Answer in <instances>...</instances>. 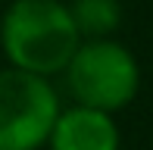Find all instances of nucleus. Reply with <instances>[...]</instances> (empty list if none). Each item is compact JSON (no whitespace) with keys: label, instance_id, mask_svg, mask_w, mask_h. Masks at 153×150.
Here are the masks:
<instances>
[{"label":"nucleus","instance_id":"nucleus-4","mask_svg":"<svg viewBox=\"0 0 153 150\" xmlns=\"http://www.w3.org/2000/svg\"><path fill=\"white\" fill-rule=\"evenodd\" d=\"M47 144L50 150H119L122 138L113 113L78 103L59 110Z\"/></svg>","mask_w":153,"mask_h":150},{"label":"nucleus","instance_id":"nucleus-1","mask_svg":"<svg viewBox=\"0 0 153 150\" xmlns=\"http://www.w3.org/2000/svg\"><path fill=\"white\" fill-rule=\"evenodd\" d=\"M81 35L62 0H13L0 19V47L10 66L34 75H56L66 69Z\"/></svg>","mask_w":153,"mask_h":150},{"label":"nucleus","instance_id":"nucleus-2","mask_svg":"<svg viewBox=\"0 0 153 150\" xmlns=\"http://www.w3.org/2000/svg\"><path fill=\"white\" fill-rule=\"evenodd\" d=\"M62 72L75 103L106 113L125 110L141 88V66L134 53L113 38H81Z\"/></svg>","mask_w":153,"mask_h":150},{"label":"nucleus","instance_id":"nucleus-3","mask_svg":"<svg viewBox=\"0 0 153 150\" xmlns=\"http://www.w3.org/2000/svg\"><path fill=\"white\" fill-rule=\"evenodd\" d=\"M50 78L25 69L0 72V150H41L59 116Z\"/></svg>","mask_w":153,"mask_h":150},{"label":"nucleus","instance_id":"nucleus-5","mask_svg":"<svg viewBox=\"0 0 153 150\" xmlns=\"http://www.w3.org/2000/svg\"><path fill=\"white\" fill-rule=\"evenodd\" d=\"M69 13L81 38H113L122 25V0H72Z\"/></svg>","mask_w":153,"mask_h":150}]
</instances>
